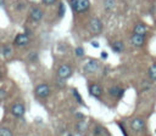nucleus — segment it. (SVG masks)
I'll use <instances>...</instances> for the list:
<instances>
[{
  "instance_id": "1",
  "label": "nucleus",
  "mask_w": 156,
  "mask_h": 136,
  "mask_svg": "<svg viewBox=\"0 0 156 136\" xmlns=\"http://www.w3.org/2000/svg\"><path fill=\"white\" fill-rule=\"evenodd\" d=\"M71 8L76 13H83L87 12L90 7V1L89 0H69Z\"/></svg>"
},
{
  "instance_id": "2",
  "label": "nucleus",
  "mask_w": 156,
  "mask_h": 136,
  "mask_svg": "<svg viewBox=\"0 0 156 136\" xmlns=\"http://www.w3.org/2000/svg\"><path fill=\"white\" fill-rule=\"evenodd\" d=\"M88 28H89L90 33L98 35V34H100V33L102 32V23H101V21H100L99 18L94 17V18H91V19L89 21Z\"/></svg>"
},
{
  "instance_id": "3",
  "label": "nucleus",
  "mask_w": 156,
  "mask_h": 136,
  "mask_svg": "<svg viewBox=\"0 0 156 136\" xmlns=\"http://www.w3.org/2000/svg\"><path fill=\"white\" fill-rule=\"evenodd\" d=\"M34 93H35L37 97L44 100V98H46L50 95V86L48 84H39L34 89Z\"/></svg>"
},
{
  "instance_id": "4",
  "label": "nucleus",
  "mask_w": 156,
  "mask_h": 136,
  "mask_svg": "<svg viewBox=\"0 0 156 136\" xmlns=\"http://www.w3.org/2000/svg\"><path fill=\"white\" fill-rule=\"evenodd\" d=\"M130 129L134 132H141L145 129V121L143 118H134L130 121Z\"/></svg>"
},
{
  "instance_id": "5",
  "label": "nucleus",
  "mask_w": 156,
  "mask_h": 136,
  "mask_svg": "<svg viewBox=\"0 0 156 136\" xmlns=\"http://www.w3.org/2000/svg\"><path fill=\"white\" fill-rule=\"evenodd\" d=\"M72 75V68L68 64H61L57 68V76L62 79H67Z\"/></svg>"
},
{
  "instance_id": "6",
  "label": "nucleus",
  "mask_w": 156,
  "mask_h": 136,
  "mask_svg": "<svg viewBox=\"0 0 156 136\" xmlns=\"http://www.w3.org/2000/svg\"><path fill=\"white\" fill-rule=\"evenodd\" d=\"M88 90H89V95L93 96V97H95V98H100L102 96V93H104L102 87L99 84H96V83L90 84L89 87H88Z\"/></svg>"
},
{
  "instance_id": "7",
  "label": "nucleus",
  "mask_w": 156,
  "mask_h": 136,
  "mask_svg": "<svg viewBox=\"0 0 156 136\" xmlns=\"http://www.w3.org/2000/svg\"><path fill=\"white\" fill-rule=\"evenodd\" d=\"M99 69V62L98 59H89L84 66H83V70L88 74H91V73H95L96 70Z\"/></svg>"
},
{
  "instance_id": "8",
  "label": "nucleus",
  "mask_w": 156,
  "mask_h": 136,
  "mask_svg": "<svg viewBox=\"0 0 156 136\" xmlns=\"http://www.w3.org/2000/svg\"><path fill=\"white\" fill-rule=\"evenodd\" d=\"M145 41H146L145 35H140V34H134V33H133V35L130 36V44H132L133 46H135V47H141V46H144V45H145Z\"/></svg>"
},
{
  "instance_id": "9",
  "label": "nucleus",
  "mask_w": 156,
  "mask_h": 136,
  "mask_svg": "<svg viewBox=\"0 0 156 136\" xmlns=\"http://www.w3.org/2000/svg\"><path fill=\"white\" fill-rule=\"evenodd\" d=\"M13 42L17 46H26V45L29 44V35H27L26 33H20V34L16 35Z\"/></svg>"
},
{
  "instance_id": "10",
  "label": "nucleus",
  "mask_w": 156,
  "mask_h": 136,
  "mask_svg": "<svg viewBox=\"0 0 156 136\" xmlns=\"http://www.w3.org/2000/svg\"><path fill=\"white\" fill-rule=\"evenodd\" d=\"M24 110H26V109H24V106H23L22 103H15V104L12 106V108H11V113H12V115L16 117V118L23 117Z\"/></svg>"
},
{
  "instance_id": "11",
  "label": "nucleus",
  "mask_w": 156,
  "mask_h": 136,
  "mask_svg": "<svg viewBox=\"0 0 156 136\" xmlns=\"http://www.w3.org/2000/svg\"><path fill=\"white\" fill-rule=\"evenodd\" d=\"M43 15H44V13H43L41 8H39V7H33V8L30 10V12H29V17H30V19L34 21V22L41 21Z\"/></svg>"
},
{
  "instance_id": "12",
  "label": "nucleus",
  "mask_w": 156,
  "mask_h": 136,
  "mask_svg": "<svg viewBox=\"0 0 156 136\" xmlns=\"http://www.w3.org/2000/svg\"><path fill=\"white\" fill-rule=\"evenodd\" d=\"M108 93H110V96H112L115 98H122L124 95V89H122L119 86H112L108 89Z\"/></svg>"
},
{
  "instance_id": "13",
  "label": "nucleus",
  "mask_w": 156,
  "mask_h": 136,
  "mask_svg": "<svg viewBox=\"0 0 156 136\" xmlns=\"http://www.w3.org/2000/svg\"><path fill=\"white\" fill-rule=\"evenodd\" d=\"M110 46H111L112 51H113V52H116V53H121V52L124 50V45H123V42H122V41H119V40H116V41L111 42V44H110Z\"/></svg>"
},
{
  "instance_id": "14",
  "label": "nucleus",
  "mask_w": 156,
  "mask_h": 136,
  "mask_svg": "<svg viewBox=\"0 0 156 136\" xmlns=\"http://www.w3.org/2000/svg\"><path fill=\"white\" fill-rule=\"evenodd\" d=\"M133 33L134 34H140V35H145L147 33V28L144 23H136L134 29H133Z\"/></svg>"
},
{
  "instance_id": "15",
  "label": "nucleus",
  "mask_w": 156,
  "mask_h": 136,
  "mask_svg": "<svg viewBox=\"0 0 156 136\" xmlns=\"http://www.w3.org/2000/svg\"><path fill=\"white\" fill-rule=\"evenodd\" d=\"M115 5H116L115 0H104V8L106 11H112Z\"/></svg>"
},
{
  "instance_id": "16",
  "label": "nucleus",
  "mask_w": 156,
  "mask_h": 136,
  "mask_svg": "<svg viewBox=\"0 0 156 136\" xmlns=\"http://www.w3.org/2000/svg\"><path fill=\"white\" fill-rule=\"evenodd\" d=\"M149 76L152 81H156V63H154L150 68H149Z\"/></svg>"
},
{
  "instance_id": "17",
  "label": "nucleus",
  "mask_w": 156,
  "mask_h": 136,
  "mask_svg": "<svg viewBox=\"0 0 156 136\" xmlns=\"http://www.w3.org/2000/svg\"><path fill=\"white\" fill-rule=\"evenodd\" d=\"M11 55H12V49H11L10 46H7V45L4 46V47H2V56H4L5 58H9Z\"/></svg>"
},
{
  "instance_id": "18",
  "label": "nucleus",
  "mask_w": 156,
  "mask_h": 136,
  "mask_svg": "<svg viewBox=\"0 0 156 136\" xmlns=\"http://www.w3.org/2000/svg\"><path fill=\"white\" fill-rule=\"evenodd\" d=\"M87 129H88V124H87V121H84V119L80 120V121L77 124V130H78V131H85Z\"/></svg>"
},
{
  "instance_id": "19",
  "label": "nucleus",
  "mask_w": 156,
  "mask_h": 136,
  "mask_svg": "<svg viewBox=\"0 0 156 136\" xmlns=\"http://www.w3.org/2000/svg\"><path fill=\"white\" fill-rule=\"evenodd\" d=\"M72 95H73V97L76 98V101H77L78 103L83 104V100H82V97H80V95H79V92H78L77 89H73V90H72Z\"/></svg>"
},
{
  "instance_id": "20",
  "label": "nucleus",
  "mask_w": 156,
  "mask_h": 136,
  "mask_svg": "<svg viewBox=\"0 0 156 136\" xmlns=\"http://www.w3.org/2000/svg\"><path fill=\"white\" fill-rule=\"evenodd\" d=\"M0 136H12V131L9 127H0Z\"/></svg>"
},
{
  "instance_id": "21",
  "label": "nucleus",
  "mask_w": 156,
  "mask_h": 136,
  "mask_svg": "<svg viewBox=\"0 0 156 136\" xmlns=\"http://www.w3.org/2000/svg\"><path fill=\"white\" fill-rule=\"evenodd\" d=\"M65 12H66L65 5H63V2H60L58 4V17H63L65 16Z\"/></svg>"
},
{
  "instance_id": "22",
  "label": "nucleus",
  "mask_w": 156,
  "mask_h": 136,
  "mask_svg": "<svg viewBox=\"0 0 156 136\" xmlns=\"http://www.w3.org/2000/svg\"><path fill=\"white\" fill-rule=\"evenodd\" d=\"M74 53H76V56H78V57H83V56H84V49H83L82 46H78V47L74 49Z\"/></svg>"
},
{
  "instance_id": "23",
  "label": "nucleus",
  "mask_w": 156,
  "mask_h": 136,
  "mask_svg": "<svg viewBox=\"0 0 156 136\" xmlns=\"http://www.w3.org/2000/svg\"><path fill=\"white\" fill-rule=\"evenodd\" d=\"M29 61H30V62L38 61V53H37V52H30V53H29Z\"/></svg>"
},
{
  "instance_id": "24",
  "label": "nucleus",
  "mask_w": 156,
  "mask_h": 136,
  "mask_svg": "<svg viewBox=\"0 0 156 136\" xmlns=\"http://www.w3.org/2000/svg\"><path fill=\"white\" fill-rule=\"evenodd\" d=\"M56 84H57L60 87H63V86L66 85V83H65V79H62V78H57V80H56Z\"/></svg>"
},
{
  "instance_id": "25",
  "label": "nucleus",
  "mask_w": 156,
  "mask_h": 136,
  "mask_svg": "<svg viewBox=\"0 0 156 136\" xmlns=\"http://www.w3.org/2000/svg\"><path fill=\"white\" fill-rule=\"evenodd\" d=\"M104 131H105V127H102V126H96L95 127V134L96 135H102Z\"/></svg>"
},
{
  "instance_id": "26",
  "label": "nucleus",
  "mask_w": 156,
  "mask_h": 136,
  "mask_svg": "<svg viewBox=\"0 0 156 136\" xmlns=\"http://www.w3.org/2000/svg\"><path fill=\"white\" fill-rule=\"evenodd\" d=\"M41 1H43L44 5H46V6H51V5H54L57 0H41Z\"/></svg>"
},
{
  "instance_id": "27",
  "label": "nucleus",
  "mask_w": 156,
  "mask_h": 136,
  "mask_svg": "<svg viewBox=\"0 0 156 136\" xmlns=\"http://www.w3.org/2000/svg\"><path fill=\"white\" fill-rule=\"evenodd\" d=\"M76 117H77V118H79L80 120H83V119H84V114H82V113H76Z\"/></svg>"
},
{
  "instance_id": "28",
  "label": "nucleus",
  "mask_w": 156,
  "mask_h": 136,
  "mask_svg": "<svg viewBox=\"0 0 156 136\" xmlns=\"http://www.w3.org/2000/svg\"><path fill=\"white\" fill-rule=\"evenodd\" d=\"M107 56H108V55H107V52H105V51H102V52H101V58L106 59V58H107Z\"/></svg>"
},
{
  "instance_id": "29",
  "label": "nucleus",
  "mask_w": 156,
  "mask_h": 136,
  "mask_svg": "<svg viewBox=\"0 0 156 136\" xmlns=\"http://www.w3.org/2000/svg\"><path fill=\"white\" fill-rule=\"evenodd\" d=\"M6 96V92L2 90V91H0V100H4V97Z\"/></svg>"
},
{
  "instance_id": "30",
  "label": "nucleus",
  "mask_w": 156,
  "mask_h": 136,
  "mask_svg": "<svg viewBox=\"0 0 156 136\" xmlns=\"http://www.w3.org/2000/svg\"><path fill=\"white\" fill-rule=\"evenodd\" d=\"M24 33H26L27 35H30V34H32V32H30V29H27V28L24 29Z\"/></svg>"
},
{
  "instance_id": "31",
  "label": "nucleus",
  "mask_w": 156,
  "mask_h": 136,
  "mask_svg": "<svg viewBox=\"0 0 156 136\" xmlns=\"http://www.w3.org/2000/svg\"><path fill=\"white\" fill-rule=\"evenodd\" d=\"M91 46H94V47H99V44H98L96 41H91Z\"/></svg>"
},
{
  "instance_id": "32",
  "label": "nucleus",
  "mask_w": 156,
  "mask_h": 136,
  "mask_svg": "<svg viewBox=\"0 0 156 136\" xmlns=\"http://www.w3.org/2000/svg\"><path fill=\"white\" fill-rule=\"evenodd\" d=\"M0 79H1V72H0Z\"/></svg>"
},
{
  "instance_id": "33",
  "label": "nucleus",
  "mask_w": 156,
  "mask_h": 136,
  "mask_svg": "<svg viewBox=\"0 0 156 136\" xmlns=\"http://www.w3.org/2000/svg\"><path fill=\"white\" fill-rule=\"evenodd\" d=\"M67 136H72V135H71V134H69V135H67Z\"/></svg>"
},
{
  "instance_id": "34",
  "label": "nucleus",
  "mask_w": 156,
  "mask_h": 136,
  "mask_svg": "<svg viewBox=\"0 0 156 136\" xmlns=\"http://www.w3.org/2000/svg\"><path fill=\"white\" fill-rule=\"evenodd\" d=\"M0 5H1V1H0Z\"/></svg>"
}]
</instances>
